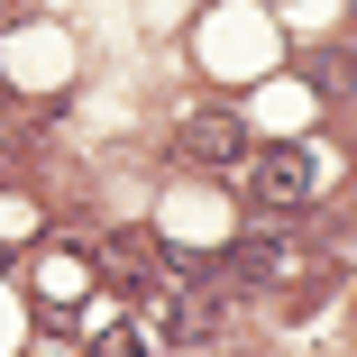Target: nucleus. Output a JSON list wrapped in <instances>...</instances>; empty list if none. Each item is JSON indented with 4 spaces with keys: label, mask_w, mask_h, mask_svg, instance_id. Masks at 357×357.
Here are the masks:
<instances>
[{
    "label": "nucleus",
    "mask_w": 357,
    "mask_h": 357,
    "mask_svg": "<svg viewBox=\"0 0 357 357\" xmlns=\"http://www.w3.org/2000/svg\"><path fill=\"white\" fill-rule=\"evenodd\" d=\"M174 147H183L202 174H238V165L257 156V137H248V119H238V110H183Z\"/></svg>",
    "instance_id": "obj_1"
},
{
    "label": "nucleus",
    "mask_w": 357,
    "mask_h": 357,
    "mask_svg": "<svg viewBox=\"0 0 357 357\" xmlns=\"http://www.w3.org/2000/svg\"><path fill=\"white\" fill-rule=\"evenodd\" d=\"M248 192H257L266 211H294V202L321 192V156H312V147H257V156H248Z\"/></svg>",
    "instance_id": "obj_2"
},
{
    "label": "nucleus",
    "mask_w": 357,
    "mask_h": 357,
    "mask_svg": "<svg viewBox=\"0 0 357 357\" xmlns=\"http://www.w3.org/2000/svg\"><path fill=\"white\" fill-rule=\"evenodd\" d=\"M92 357H156V348L137 339V330H101V348H92Z\"/></svg>",
    "instance_id": "obj_3"
},
{
    "label": "nucleus",
    "mask_w": 357,
    "mask_h": 357,
    "mask_svg": "<svg viewBox=\"0 0 357 357\" xmlns=\"http://www.w3.org/2000/svg\"><path fill=\"white\" fill-rule=\"evenodd\" d=\"M37 357H64V348H37Z\"/></svg>",
    "instance_id": "obj_4"
}]
</instances>
